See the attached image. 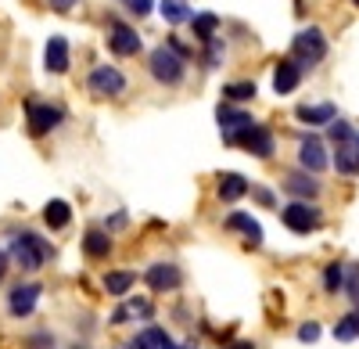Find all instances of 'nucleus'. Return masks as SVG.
<instances>
[{"label": "nucleus", "instance_id": "9b49d317", "mask_svg": "<svg viewBox=\"0 0 359 349\" xmlns=\"http://www.w3.org/2000/svg\"><path fill=\"white\" fill-rule=\"evenodd\" d=\"M108 47H111L115 54H123V58L137 54V51H140L137 29H130L126 22H111V25H108Z\"/></svg>", "mask_w": 359, "mask_h": 349}, {"label": "nucleus", "instance_id": "4468645a", "mask_svg": "<svg viewBox=\"0 0 359 349\" xmlns=\"http://www.w3.org/2000/svg\"><path fill=\"white\" fill-rule=\"evenodd\" d=\"M294 115L302 119L306 126H331L338 119V108L331 101H323V105H298Z\"/></svg>", "mask_w": 359, "mask_h": 349}, {"label": "nucleus", "instance_id": "7ed1b4c3", "mask_svg": "<svg viewBox=\"0 0 359 349\" xmlns=\"http://www.w3.org/2000/svg\"><path fill=\"white\" fill-rule=\"evenodd\" d=\"M184 65H187V62H180V58H176L165 44L155 47L151 58H147V69H151V76H155L158 83H165V86H172V83L184 79Z\"/></svg>", "mask_w": 359, "mask_h": 349}, {"label": "nucleus", "instance_id": "1a4fd4ad", "mask_svg": "<svg viewBox=\"0 0 359 349\" xmlns=\"http://www.w3.org/2000/svg\"><path fill=\"white\" fill-rule=\"evenodd\" d=\"M298 162H302V169L309 173V177L323 173L327 166H331V159H327V152H323V140L320 137H302V144H298Z\"/></svg>", "mask_w": 359, "mask_h": 349}, {"label": "nucleus", "instance_id": "473e14b6", "mask_svg": "<svg viewBox=\"0 0 359 349\" xmlns=\"http://www.w3.org/2000/svg\"><path fill=\"white\" fill-rule=\"evenodd\" d=\"M205 47H208V54H205V62H208V69H219V62H223V40L216 37V40H208Z\"/></svg>", "mask_w": 359, "mask_h": 349}, {"label": "nucleus", "instance_id": "72a5a7b5", "mask_svg": "<svg viewBox=\"0 0 359 349\" xmlns=\"http://www.w3.org/2000/svg\"><path fill=\"white\" fill-rule=\"evenodd\" d=\"M298 338H302V342H316L320 338V324L316 321H306L302 328H298Z\"/></svg>", "mask_w": 359, "mask_h": 349}, {"label": "nucleus", "instance_id": "f3484780", "mask_svg": "<svg viewBox=\"0 0 359 349\" xmlns=\"http://www.w3.org/2000/svg\"><path fill=\"white\" fill-rule=\"evenodd\" d=\"M130 349H180V345H176L162 328H155V324H151L147 331H140V335L130 342Z\"/></svg>", "mask_w": 359, "mask_h": 349}, {"label": "nucleus", "instance_id": "f8f14e48", "mask_svg": "<svg viewBox=\"0 0 359 349\" xmlns=\"http://www.w3.org/2000/svg\"><path fill=\"white\" fill-rule=\"evenodd\" d=\"M237 144H241V148H248L255 159H269V155H273V133H269L266 126H259V123H255L252 130H245Z\"/></svg>", "mask_w": 359, "mask_h": 349}, {"label": "nucleus", "instance_id": "dca6fc26", "mask_svg": "<svg viewBox=\"0 0 359 349\" xmlns=\"http://www.w3.org/2000/svg\"><path fill=\"white\" fill-rule=\"evenodd\" d=\"M284 191L294 195L298 202H306V198H316L320 195V184L309 177V173H291V177L284 180Z\"/></svg>", "mask_w": 359, "mask_h": 349}, {"label": "nucleus", "instance_id": "2eb2a0df", "mask_svg": "<svg viewBox=\"0 0 359 349\" xmlns=\"http://www.w3.org/2000/svg\"><path fill=\"white\" fill-rule=\"evenodd\" d=\"M298 83H302V65L298 62H280L277 65V72H273V91L277 94H291V91H298Z\"/></svg>", "mask_w": 359, "mask_h": 349}, {"label": "nucleus", "instance_id": "a878e982", "mask_svg": "<svg viewBox=\"0 0 359 349\" xmlns=\"http://www.w3.org/2000/svg\"><path fill=\"white\" fill-rule=\"evenodd\" d=\"M162 18L172 22V25H180V22H191L194 11L187 8V0H162Z\"/></svg>", "mask_w": 359, "mask_h": 349}, {"label": "nucleus", "instance_id": "6ab92c4d", "mask_svg": "<svg viewBox=\"0 0 359 349\" xmlns=\"http://www.w3.org/2000/svg\"><path fill=\"white\" fill-rule=\"evenodd\" d=\"M226 227H230V230H241V235L248 238V245H262V227H259L248 213H230V216H226Z\"/></svg>", "mask_w": 359, "mask_h": 349}, {"label": "nucleus", "instance_id": "7c9ffc66", "mask_svg": "<svg viewBox=\"0 0 359 349\" xmlns=\"http://www.w3.org/2000/svg\"><path fill=\"white\" fill-rule=\"evenodd\" d=\"M331 140H334V148H338V144H348V140H355V130H352L348 123L334 119V123H331Z\"/></svg>", "mask_w": 359, "mask_h": 349}, {"label": "nucleus", "instance_id": "aec40b11", "mask_svg": "<svg viewBox=\"0 0 359 349\" xmlns=\"http://www.w3.org/2000/svg\"><path fill=\"white\" fill-rule=\"evenodd\" d=\"M43 220H47V227H50V230H62V227H69V223H72V209H69V202H62V198H50L47 206H43Z\"/></svg>", "mask_w": 359, "mask_h": 349}, {"label": "nucleus", "instance_id": "39448f33", "mask_svg": "<svg viewBox=\"0 0 359 349\" xmlns=\"http://www.w3.org/2000/svg\"><path fill=\"white\" fill-rule=\"evenodd\" d=\"M280 220H284L287 230H294V235H309V230L320 227V209L309 206V202H291V206H284Z\"/></svg>", "mask_w": 359, "mask_h": 349}, {"label": "nucleus", "instance_id": "0eeeda50", "mask_svg": "<svg viewBox=\"0 0 359 349\" xmlns=\"http://www.w3.org/2000/svg\"><path fill=\"white\" fill-rule=\"evenodd\" d=\"M40 296H43L40 281H25V284H15V288H11V296H8V313H11V317H29V313L36 310Z\"/></svg>", "mask_w": 359, "mask_h": 349}, {"label": "nucleus", "instance_id": "bb28decb", "mask_svg": "<svg viewBox=\"0 0 359 349\" xmlns=\"http://www.w3.org/2000/svg\"><path fill=\"white\" fill-rule=\"evenodd\" d=\"M259 94V86L252 83V79H241V83H226L223 86V98L226 101H252Z\"/></svg>", "mask_w": 359, "mask_h": 349}, {"label": "nucleus", "instance_id": "393cba45", "mask_svg": "<svg viewBox=\"0 0 359 349\" xmlns=\"http://www.w3.org/2000/svg\"><path fill=\"white\" fill-rule=\"evenodd\" d=\"M191 29H194V37H198L201 44H208V40H216L219 18H216V15H194V18H191Z\"/></svg>", "mask_w": 359, "mask_h": 349}, {"label": "nucleus", "instance_id": "c9c22d12", "mask_svg": "<svg viewBox=\"0 0 359 349\" xmlns=\"http://www.w3.org/2000/svg\"><path fill=\"white\" fill-rule=\"evenodd\" d=\"M255 198L262 202V206H273V195H269V191H262V187H255Z\"/></svg>", "mask_w": 359, "mask_h": 349}, {"label": "nucleus", "instance_id": "f704fd0d", "mask_svg": "<svg viewBox=\"0 0 359 349\" xmlns=\"http://www.w3.org/2000/svg\"><path fill=\"white\" fill-rule=\"evenodd\" d=\"M29 349H54V338L50 335H33L29 338Z\"/></svg>", "mask_w": 359, "mask_h": 349}, {"label": "nucleus", "instance_id": "5701e85b", "mask_svg": "<svg viewBox=\"0 0 359 349\" xmlns=\"http://www.w3.org/2000/svg\"><path fill=\"white\" fill-rule=\"evenodd\" d=\"M133 284H137V274H133V270H111V274H104V292H108V296L123 299Z\"/></svg>", "mask_w": 359, "mask_h": 349}, {"label": "nucleus", "instance_id": "ddd939ff", "mask_svg": "<svg viewBox=\"0 0 359 349\" xmlns=\"http://www.w3.org/2000/svg\"><path fill=\"white\" fill-rule=\"evenodd\" d=\"M43 62H47V72H54V76L69 72V65H72L69 40H65V37H50V40H47V51H43Z\"/></svg>", "mask_w": 359, "mask_h": 349}, {"label": "nucleus", "instance_id": "c85d7f7f", "mask_svg": "<svg viewBox=\"0 0 359 349\" xmlns=\"http://www.w3.org/2000/svg\"><path fill=\"white\" fill-rule=\"evenodd\" d=\"M323 288H327L331 296H338L341 288H345V267H341V263H331V267L323 270Z\"/></svg>", "mask_w": 359, "mask_h": 349}, {"label": "nucleus", "instance_id": "ea45409f", "mask_svg": "<svg viewBox=\"0 0 359 349\" xmlns=\"http://www.w3.org/2000/svg\"><path fill=\"white\" fill-rule=\"evenodd\" d=\"M226 349H255L252 342H233V345H226Z\"/></svg>", "mask_w": 359, "mask_h": 349}, {"label": "nucleus", "instance_id": "58836bf2", "mask_svg": "<svg viewBox=\"0 0 359 349\" xmlns=\"http://www.w3.org/2000/svg\"><path fill=\"white\" fill-rule=\"evenodd\" d=\"M123 223H126V213H115V216L108 220V227H123Z\"/></svg>", "mask_w": 359, "mask_h": 349}, {"label": "nucleus", "instance_id": "6e6552de", "mask_svg": "<svg viewBox=\"0 0 359 349\" xmlns=\"http://www.w3.org/2000/svg\"><path fill=\"white\" fill-rule=\"evenodd\" d=\"M25 115H29V130H33V137H43L54 126H62V108H54V105L29 101L25 105Z\"/></svg>", "mask_w": 359, "mask_h": 349}, {"label": "nucleus", "instance_id": "f03ea898", "mask_svg": "<svg viewBox=\"0 0 359 349\" xmlns=\"http://www.w3.org/2000/svg\"><path fill=\"white\" fill-rule=\"evenodd\" d=\"M323 58H327V37H323V29L309 25V29H302V33L291 40V62H298L302 69L323 62Z\"/></svg>", "mask_w": 359, "mask_h": 349}, {"label": "nucleus", "instance_id": "20e7f679", "mask_svg": "<svg viewBox=\"0 0 359 349\" xmlns=\"http://www.w3.org/2000/svg\"><path fill=\"white\" fill-rule=\"evenodd\" d=\"M86 86H90L94 98H118L126 91V76L118 72L115 65H97L94 72L86 76Z\"/></svg>", "mask_w": 359, "mask_h": 349}, {"label": "nucleus", "instance_id": "f257e3e1", "mask_svg": "<svg viewBox=\"0 0 359 349\" xmlns=\"http://www.w3.org/2000/svg\"><path fill=\"white\" fill-rule=\"evenodd\" d=\"M50 256H54V249L40 235H33V230H18V235H11V259L22 270H40Z\"/></svg>", "mask_w": 359, "mask_h": 349}, {"label": "nucleus", "instance_id": "412c9836", "mask_svg": "<svg viewBox=\"0 0 359 349\" xmlns=\"http://www.w3.org/2000/svg\"><path fill=\"white\" fill-rule=\"evenodd\" d=\"M216 191H219L223 202H237V198H245V195H248V180L241 177V173H223Z\"/></svg>", "mask_w": 359, "mask_h": 349}, {"label": "nucleus", "instance_id": "2f4dec72", "mask_svg": "<svg viewBox=\"0 0 359 349\" xmlns=\"http://www.w3.org/2000/svg\"><path fill=\"white\" fill-rule=\"evenodd\" d=\"M130 15H137V18H144V15H151V8H155V0H118Z\"/></svg>", "mask_w": 359, "mask_h": 349}, {"label": "nucleus", "instance_id": "a211bd4d", "mask_svg": "<svg viewBox=\"0 0 359 349\" xmlns=\"http://www.w3.org/2000/svg\"><path fill=\"white\" fill-rule=\"evenodd\" d=\"M334 166H338V173H345V177H355L359 173V137L348 140V144H338Z\"/></svg>", "mask_w": 359, "mask_h": 349}, {"label": "nucleus", "instance_id": "e433bc0d", "mask_svg": "<svg viewBox=\"0 0 359 349\" xmlns=\"http://www.w3.org/2000/svg\"><path fill=\"white\" fill-rule=\"evenodd\" d=\"M72 4H76V0H50V8H54V11H69Z\"/></svg>", "mask_w": 359, "mask_h": 349}, {"label": "nucleus", "instance_id": "c756f323", "mask_svg": "<svg viewBox=\"0 0 359 349\" xmlns=\"http://www.w3.org/2000/svg\"><path fill=\"white\" fill-rule=\"evenodd\" d=\"M341 292L359 306V263H352V267L345 270V288H341Z\"/></svg>", "mask_w": 359, "mask_h": 349}, {"label": "nucleus", "instance_id": "cd10ccee", "mask_svg": "<svg viewBox=\"0 0 359 349\" xmlns=\"http://www.w3.org/2000/svg\"><path fill=\"white\" fill-rule=\"evenodd\" d=\"M334 338H338V342H352V338H359V310L345 313L341 321L334 324Z\"/></svg>", "mask_w": 359, "mask_h": 349}, {"label": "nucleus", "instance_id": "4c0bfd02", "mask_svg": "<svg viewBox=\"0 0 359 349\" xmlns=\"http://www.w3.org/2000/svg\"><path fill=\"white\" fill-rule=\"evenodd\" d=\"M4 274H8V252L0 249V281H4Z\"/></svg>", "mask_w": 359, "mask_h": 349}, {"label": "nucleus", "instance_id": "4be33fe9", "mask_svg": "<svg viewBox=\"0 0 359 349\" xmlns=\"http://www.w3.org/2000/svg\"><path fill=\"white\" fill-rule=\"evenodd\" d=\"M83 252L90 256V259H104L108 252H111V238L104 235V230H86V235H83Z\"/></svg>", "mask_w": 359, "mask_h": 349}, {"label": "nucleus", "instance_id": "a19ab883", "mask_svg": "<svg viewBox=\"0 0 359 349\" xmlns=\"http://www.w3.org/2000/svg\"><path fill=\"white\" fill-rule=\"evenodd\" d=\"M72 349H83V345H72Z\"/></svg>", "mask_w": 359, "mask_h": 349}, {"label": "nucleus", "instance_id": "b1692460", "mask_svg": "<svg viewBox=\"0 0 359 349\" xmlns=\"http://www.w3.org/2000/svg\"><path fill=\"white\" fill-rule=\"evenodd\" d=\"M130 317H151V303H147V299H130L126 306H118L111 313V324H126Z\"/></svg>", "mask_w": 359, "mask_h": 349}, {"label": "nucleus", "instance_id": "79ce46f5", "mask_svg": "<svg viewBox=\"0 0 359 349\" xmlns=\"http://www.w3.org/2000/svg\"><path fill=\"white\" fill-rule=\"evenodd\" d=\"M355 8H359V0H355Z\"/></svg>", "mask_w": 359, "mask_h": 349}, {"label": "nucleus", "instance_id": "423d86ee", "mask_svg": "<svg viewBox=\"0 0 359 349\" xmlns=\"http://www.w3.org/2000/svg\"><path fill=\"white\" fill-rule=\"evenodd\" d=\"M216 115H219V133H223V140H226V144H237L245 130H252V126H255V119H252L248 112L230 108V105H219V112H216Z\"/></svg>", "mask_w": 359, "mask_h": 349}, {"label": "nucleus", "instance_id": "9d476101", "mask_svg": "<svg viewBox=\"0 0 359 349\" xmlns=\"http://www.w3.org/2000/svg\"><path fill=\"white\" fill-rule=\"evenodd\" d=\"M147 288L151 292H172V288H180V281H184V274H180L176 263H151L144 274Z\"/></svg>", "mask_w": 359, "mask_h": 349}]
</instances>
